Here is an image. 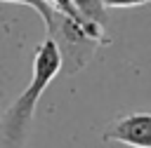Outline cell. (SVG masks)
<instances>
[{
	"mask_svg": "<svg viewBox=\"0 0 151 148\" xmlns=\"http://www.w3.org/2000/svg\"><path fill=\"white\" fill-rule=\"evenodd\" d=\"M59 73H61L59 49L54 47L52 40L45 38L33 52L28 85L24 87V92L14 99V103L0 117V148H24L26 146L38 101Z\"/></svg>",
	"mask_w": 151,
	"mask_h": 148,
	"instance_id": "1",
	"label": "cell"
},
{
	"mask_svg": "<svg viewBox=\"0 0 151 148\" xmlns=\"http://www.w3.org/2000/svg\"><path fill=\"white\" fill-rule=\"evenodd\" d=\"M104 9H132V7H142L151 0H97Z\"/></svg>",
	"mask_w": 151,
	"mask_h": 148,
	"instance_id": "5",
	"label": "cell"
},
{
	"mask_svg": "<svg viewBox=\"0 0 151 148\" xmlns=\"http://www.w3.org/2000/svg\"><path fill=\"white\" fill-rule=\"evenodd\" d=\"M50 5H52L54 9H59L61 14L78 16V19H87V16H83V14L78 12V7H76V2H73V0H50Z\"/></svg>",
	"mask_w": 151,
	"mask_h": 148,
	"instance_id": "6",
	"label": "cell"
},
{
	"mask_svg": "<svg viewBox=\"0 0 151 148\" xmlns=\"http://www.w3.org/2000/svg\"><path fill=\"white\" fill-rule=\"evenodd\" d=\"M0 2H12V5H26V7H31V9H35V12L40 14L42 23H47V21H50V16H52V12H54V7L50 5V0H0Z\"/></svg>",
	"mask_w": 151,
	"mask_h": 148,
	"instance_id": "4",
	"label": "cell"
},
{
	"mask_svg": "<svg viewBox=\"0 0 151 148\" xmlns=\"http://www.w3.org/2000/svg\"><path fill=\"white\" fill-rule=\"evenodd\" d=\"M101 139L116 141L130 148H151V113L139 110V113H127L111 120L104 127Z\"/></svg>",
	"mask_w": 151,
	"mask_h": 148,
	"instance_id": "3",
	"label": "cell"
},
{
	"mask_svg": "<svg viewBox=\"0 0 151 148\" xmlns=\"http://www.w3.org/2000/svg\"><path fill=\"white\" fill-rule=\"evenodd\" d=\"M45 31H47L45 38L52 40L54 47L59 49L61 73L66 75L80 73L90 63L94 52L101 45H109L106 26L92 19H78V16L61 14L59 9L52 12L50 21L45 23Z\"/></svg>",
	"mask_w": 151,
	"mask_h": 148,
	"instance_id": "2",
	"label": "cell"
}]
</instances>
